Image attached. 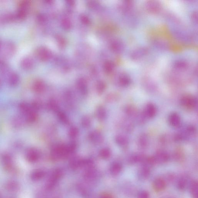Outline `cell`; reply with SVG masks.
Returning a JSON list of instances; mask_svg holds the SVG:
<instances>
[{
    "label": "cell",
    "instance_id": "obj_47",
    "mask_svg": "<svg viewBox=\"0 0 198 198\" xmlns=\"http://www.w3.org/2000/svg\"><path fill=\"white\" fill-rule=\"evenodd\" d=\"M2 42L1 40H0V49H1V48L2 45Z\"/></svg>",
    "mask_w": 198,
    "mask_h": 198
},
{
    "label": "cell",
    "instance_id": "obj_48",
    "mask_svg": "<svg viewBox=\"0 0 198 198\" xmlns=\"http://www.w3.org/2000/svg\"><path fill=\"white\" fill-rule=\"evenodd\" d=\"M2 84V83L1 80L0 79V87H1Z\"/></svg>",
    "mask_w": 198,
    "mask_h": 198
},
{
    "label": "cell",
    "instance_id": "obj_1",
    "mask_svg": "<svg viewBox=\"0 0 198 198\" xmlns=\"http://www.w3.org/2000/svg\"><path fill=\"white\" fill-rule=\"evenodd\" d=\"M69 155L66 145L65 144H57L53 146L50 152V156L53 160L66 158Z\"/></svg>",
    "mask_w": 198,
    "mask_h": 198
},
{
    "label": "cell",
    "instance_id": "obj_31",
    "mask_svg": "<svg viewBox=\"0 0 198 198\" xmlns=\"http://www.w3.org/2000/svg\"><path fill=\"white\" fill-rule=\"evenodd\" d=\"M82 125L83 127L85 128H88L90 127L92 124V121L90 117L85 116L82 118Z\"/></svg>",
    "mask_w": 198,
    "mask_h": 198
},
{
    "label": "cell",
    "instance_id": "obj_38",
    "mask_svg": "<svg viewBox=\"0 0 198 198\" xmlns=\"http://www.w3.org/2000/svg\"><path fill=\"white\" fill-rule=\"evenodd\" d=\"M186 180L181 178L179 180L178 182V189L181 190H183L186 189Z\"/></svg>",
    "mask_w": 198,
    "mask_h": 198
},
{
    "label": "cell",
    "instance_id": "obj_30",
    "mask_svg": "<svg viewBox=\"0 0 198 198\" xmlns=\"http://www.w3.org/2000/svg\"><path fill=\"white\" fill-rule=\"evenodd\" d=\"M100 156L102 158L106 160L110 158L111 156V152L110 149L108 148H105L102 149L99 153Z\"/></svg>",
    "mask_w": 198,
    "mask_h": 198
},
{
    "label": "cell",
    "instance_id": "obj_18",
    "mask_svg": "<svg viewBox=\"0 0 198 198\" xmlns=\"http://www.w3.org/2000/svg\"><path fill=\"white\" fill-rule=\"evenodd\" d=\"M77 87L79 92L82 95H87L88 89L87 82L85 80L83 79H79L77 83Z\"/></svg>",
    "mask_w": 198,
    "mask_h": 198
},
{
    "label": "cell",
    "instance_id": "obj_6",
    "mask_svg": "<svg viewBox=\"0 0 198 198\" xmlns=\"http://www.w3.org/2000/svg\"><path fill=\"white\" fill-rule=\"evenodd\" d=\"M20 66L24 70L30 71L34 68L35 62L33 58L30 56H26L21 60Z\"/></svg>",
    "mask_w": 198,
    "mask_h": 198
},
{
    "label": "cell",
    "instance_id": "obj_21",
    "mask_svg": "<svg viewBox=\"0 0 198 198\" xmlns=\"http://www.w3.org/2000/svg\"><path fill=\"white\" fill-rule=\"evenodd\" d=\"M122 169V165L121 163L118 162H114L110 167V172L113 175H117L121 172Z\"/></svg>",
    "mask_w": 198,
    "mask_h": 198
},
{
    "label": "cell",
    "instance_id": "obj_24",
    "mask_svg": "<svg viewBox=\"0 0 198 198\" xmlns=\"http://www.w3.org/2000/svg\"><path fill=\"white\" fill-rule=\"evenodd\" d=\"M111 47L114 52H121L124 50V45L121 41L116 40L112 43Z\"/></svg>",
    "mask_w": 198,
    "mask_h": 198
},
{
    "label": "cell",
    "instance_id": "obj_32",
    "mask_svg": "<svg viewBox=\"0 0 198 198\" xmlns=\"http://www.w3.org/2000/svg\"><path fill=\"white\" fill-rule=\"evenodd\" d=\"M79 134V129L75 126L71 128L68 132L69 137L72 139L76 138L78 136Z\"/></svg>",
    "mask_w": 198,
    "mask_h": 198
},
{
    "label": "cell",
    "instance_id": "obj_27",
    "mask_svg": "<svg viewBox=\"0 0 198 198\" xmlns=\"http://www.w3.org/2000/svg\"><path fill=\"white\" fill-rule=\"evenodd\" d=\"M48 107L52 111L57 113L60 111L59 106L58 104L54 99H51L48 101Z\"/></svg>",
    "mask_w": 198,
    "mask_h": 198
},
{
    "label": "cell",
    "instance_id": "obj_34",
    "mask_svg": "<svg viewBox=\"0 0 198 198\" xmlns=\"http://www.w3.org/2000/svg\"><path fill=\"white\" fill-rule=\"evenodd\" d=\"M97 90L98 94H101L104 92L106 88V85L103 82H99L97 84Z\"/></svg>",
    "mask_w": 198,
    "mask_h": 198
},
{
    "label": "cell",
    "instance_id": "obj_9",
    "mask_svg": "<svg viewBox=\"0 0 198 198\" xmlns=\"http://www.w3.org/2000/svg\"><path fill=\"white\" fill-rule=\"evenodd\" d=\"M88 137L91 142L94 144H100L103 142V136L98 131H92L89 134Z\"/></svg>",
    "mask_w": 198,
    "mask_h": 198
},
{
    "label": "cell",
    "instance_id": "obj_5",
    "mask_svg": "<svg viewBox=\"0 0 198 198\" xmlns=\"http://www.w3.org/2000/svg\"><path fill=\"white\" fill-rule=\"evenodd\" d=\"M170 157L168 152L163 150L157 151L153 156L155 163L159 164L166 163L169 160Z\"/></svg>",
    "mask_w": 198,
    "mask_h": 198
},
{
    "label": "cell",
    "instance_id": "obj_44",
    "mask_svg": "<svg viewBox=\"0 0 198 198\" xmlns=\"http://www.w3.org/2000/svg\"><path fill=\"white\" fill-rule=\"evenodd\" d=\"M83 22H84V24H89L90 23V19L87 17L85 16H82V18H81Z\"/></svg>",
    "mask_w": 198,
    "mask_h": 198
},
{
    "label": "cell",
    "instance_id": "obj_35",
    "mask_svg": "<svg viewBox=\"0 0 198 198\" xmlns=\"http://www.w3.org/2000/svg\"><path fill=\"white\" fill-rule=\"evenodd\" d=\"M187 66V63L182 61H177L175 64V67L179 69H186Z\"/></svg>",
    "mask_w": 198,
    "mask_h": 198
},
{
    "label": "cell",
    "instance_id": "obj_11",
    "mask_svg": "<svg viewBox=\"0 0 198 198\" xmlns=\"http://www.w3.org/2000/svg\"><path fill=\"white\" fill-rule=\"evenodd\" d=\"M148 52V50L146 48L141 47L137 48L133 51L131 54V58L134 60L140 59L145 56Z\"/></svg>",
    "mask_w": 198,
    "mask_h": 198
},
{
    "label": "cell",
    "instance_id": "obj_7",
    "mask_svg": "<svg viewBox=\"0 0 198 198\" xmlns=\"http://www.w3.org/2000/svg\"><path fill=\"white\" fill-rule=\"evenodd\" d=\"M169 124L174 128H179L181 125V118L180 115L176 112L171 113L168 118Z\"/></svg>",
    "mask_w": 198,
    "mask_h": 198
},
{
    "label": "cell",
    "instance_id": "obj_8",
    "mask_svg": "<svg viewBox=\"0 0 198 198\" xmlns=\"http://www.w3.org/2000/svg\"><path fill=\"white\" fill-rule=\"evenodd\" d=\"M157 112V108L155 105L149 103L146 105L144 109V116L147 118H153L156 116Z\"/></svg>",
    "mask_w": 198,
    "mask_h": 198
},
{
    "label": "cell",
    "instance_id": "obj_20",
    "mask_svg": "<svg viewBox=\"0 0 198 198\" xmlns=\"http://www.w3.org/2000/svg\"><path fill=\"white\" fill-rule=\"evenodd\" d=\"M82 159L76 157L71 159L69 162V166L72 170H76L82 166Z\"/></svg>",
    "mask_w": 198,
    "mask_h": 198
},
{
    "label": "cell",
    "instance_id": "obj_26",
    "mask_svg": "<svg viewBox=\"0 0 198 198\" xmlns=\"http://www.w3.org/2000/svg\"><path fill=\"white\" fill-rule=\"evenodd\" d=\"M190 191L193 198H198V183L196 181L191 183L190 186Z\"/></svg>",
    "mask_w": 198,
    "mask_h": 198
},
{
    "label": "cell",
    "instance_id": "obj_15",
    "mask_svg": "<svg viewBox=\"0 0 198 198\" xmlns=\"http://www.w3.org/2000/svg\"><path fill=\"white\" fill-rule=\"evenodd\" d=\"M36 54L38 58L42 61H46L50 58V53L49 50L43 47L37 49Z\"/></svg>",
    "mask_w": 198,
    "mask_h": 198
},
{
    "label": "cell",
    "instance_id": "obj_10",
    "mask_svg": "<svg viewBox=\"0 0 198 198\" xmlns=\"http://www.w3.org/2000/svg\"><path fill=\"white\" fill-rule=\"evenodd\" d=\"M17 21L15 13L6 12L0 15V23L6 24Z\"/></svg>",
    "mask_w": 198,
    "mask_h": 198
},
{
    "label": "cell",
    "instance_id": "obj_43",
    "mask_svg": "<svg viewBox=\"0 0 198 198\" xmlns=\"http://www.w3.org/2000/svg\"><path fill=\"white\" fill-rule=\"evenodd\" d=\"M41 103L39 102L36 101L33 104V107L35 110H38L41 107Z\"/></svg>",
    "mask_w": 198,
    "mask_h": 198
},
{
    "label": "cell",
    "instance_id": "obj_4",
    "mask_svg": "<svg viewBox=\"0 0 198 198\" xmlns=\"http://www.w3.org/2000/svg\"><path fill=\"white\" fill-rule=\"evenodd\" d=\"M63 174V171L61 169H57L53 172L47 185L48 189L52 190L55 187L58 181L62 176Z\"/></svg>",
    "mask_w": 198,
    "mask_h": 198
},
{
    "label": "cell",
    "instance_id": "obj_37",
    "mask_svg": "<svg viewBox=\"0 0 198 198\" xmlns=\"http://www.w3.org/2000/svg\"><path fill=\"white\" fill-rule=\"evenodd\" d=\"M37 118L36 113L34 111H30L29 112L27 116V121L30 122H32L35 121Z\"/></svg>",
    "mask_w": 198,
    "mask_h": 198
},
{
    "label": "cell",
    "instance_id": "obj_42",
    "mask_svg": "<svg viewBox=\"0 0 198 198\" xmlns=\"http://www.w3.org/2000/svg\"><path fill=\"white\" fill-rule=\"evenodd\" d=\"M21 109L22 111L25 112H28L30 111V108L28 105L26 104L25 103L22 104L20 106Z\"/></svg>",
    "mask_w": 198,
    "mask_h": 198
},
{
    "label": "cell",
    "instance_id": "obj_25",
    "mask_svg": "<svg viewBox=\"0 0 198 198\" xmlns=\"http://www.w3.org/2000/svg\"><path fill=\"white\" fill-rule=\"evenodd\" d=\"M27 157L29 160L32 161H36L39 157V153L38 151L35 149H31L27 152Z\"/></svg>",
    "mask_w": 198,
    "mask_h": 198
},
{
    "label": "cell",
    "instance_id": "obj_19",
    "mask_svg": "<svg viewBox=\"0 0 198 198\" xmlns=\"http://www.w3.org/2000/svg\"><path fill=\"white\" fill-rule=\"evenodd\" d=\"M96 115L99 121H103L106 118V109L101 106H98L96 111Z\"/></svg>",
    "mask_w": 198,
    "mask_h": 198
},
{
    "label": "cell",
    "instance_id": "obj_45",
    "mask_svg": "<svg viewBox=\"0 0 198 198\" xmlns=\"http://www.w3.org/2000/svg\"><path fill=\"white\" fill-rule=\"evenodd\" d=\"M191 19L193 22H197V13L196 12H195L193 13L191 16Z\"/></svg>",
    "mask_w": 198,
    "mask_h": 198
},
{
    "label": "cell",
    "instance_id": "obj_36",
    "mask_svg": "<svg viewBox=\"0 0 198 198\" xmlns=\"http://www.w3.org/2000/svg\"><path fill=\"white\" fill-rule=\"evenodd\" d=\"M104 68L105 71L107 72L110 73L113 70L114 68V65L111 62H107L105 64Z\"/></svg>",
    "mask_w": 198,
    "mask_h": 198
},
{
    "label": "cell",
    "instance_id": "obj_12",
    "mask_svg": "<svg viewBox=\"0 0 198 198\" xmlns=\"http://www.w3.org/2000/svg\"><path fill=\"white\" fill-rule=\"evenodd\" d=\"M7 76L8 82L10 86L15 87L18 84L20 81V77L17 72L11 71Z\"/></svg>",
    "mask_w": 198,
    "mask_h": 198
},
{
    "label": "cell",
    "instance_id": "obj_29",
    "mask_svg": "<svg viewBox=\"0 0 198 198\" xmlns=\"http://www.w3.org/2000/svg\"><path fill=\"white\" fill-rule=\"evenodd\" d=\"M149 142L148 137L146 135H142L139 138V144L142 148H145L147 146Z\"/></svg>",
    "mask_w": 198,
    "mask_h": 198
},
{
    "label": "cell",
    "instance_id": "obj_40",
    "mask_svg": "<svg viewBox=\"0 0 198 198\" xmlns=\"http://www.w3.org/2000/svg\"><path fill=\"white\" fill-rule=\"evenodd\" d=\"M137 198H149V194L146 191H141L137 194Z\"/></svg>",
    "mask_w": 198,
    "mask_h": 198
},
{
    "label": "cell",
    "instance_id": "obj_17",
    "mask_svg": "<svg viewBox=\"0 0 198 198\" xmlns=\"http://www.w3.org/2000/svg\"><path fill=\"white\" fill-rule=\"evenodd\" d=\"M116 143L120 146L123 147H126L129 144V141L127 137L126 136L118 135L116 137Z\"/></svg>",
    "mask_w": 198,
    "mask_h": 198
},
{
    "label": "cell",
    "instance_id": "obj_13",
    "mask_svg": "<svg viewBox=\"0 0 198 198\" xmlns=\"http://www.w3.org/2000/svg\"><path fill=\"white\" fill-rule=\"evenodd\" d=\"M146 8L149 12L155 13L158 12L161 9V4L158 1H151L146 4Z\"/></svg>",
    "mask_w": 198,
    "mask_h": 198
},
{
    "label": "cell",
    "instance_id": "obj_16",
    "mask_svg": "<svg viewBox=\"0 0 198 198\" xmlns=\"http://www.w3.org/2000/svg\"><path fill=\"white\" fill-rule=\"evenodd\" d=\"M150 175V168L143 166L142 168L139 170L138 175L139 179L146 180L149 177Z\"/></svg>",
    "mask_w": 198,
    "mask_h": 198
},
{
    "label": "cell",
    "instance_id": "obj_2",
    "mask_svg": "<svg viewBox=\"0 0 198 198\" xmlns=\"http://www.w3.org/2000/svg\"><path fill=\"white\" fill-rule=\"evenodd\" d=\"M17 50L15 44L12 42L7 41L2 43L0 51L2 50V56L4 57L10 58L15 55Z\"/></svg>",
    "mask_w": 198,
    "mask_h": 198
},
{
    "label": "cell",
    "instance_id": "obj_41",
    "mask_svg": "<svg viewBox=\"0 0 198 198\" xmlns=\"http://www.w3.org/2000/svg\"><path fill=\"white\" fill-rule=\"evenodd\" d=\"M44 173L42 171H38L34 175V177L35 179H39L42 178L44 176Z\"/></svg>",
    "mask_w": 198,
    "mask_h": 198
},
{
    "label": "cell",
    "instance_id": "obj_28",
    "mask_svg": "<svg viewBox=\"0 0 198 198\" xmlns=\"http://www.w3.org/2000/svg\"><path fill=\"white\" fill-rule=\"evenodd\" d=\"M58 119L63 124L67 125L69 123V119L66 113L62 111H60L57 113Z\"/></svg>",
    "mask_w": 198,
    "mask_h": 198
},
{
    "label": "cell",
    "instance_id": "obj_14",
    "mask_svg": "<svg viewBox=\"0 0 198 198\" xmlns=\"http://www.w3.org/2000/svg\"><path fill=\"white\" fill-rule=\"evenodd\" d=\"M153 187L154 190L157 192H160L165 189L166 183L164 180L162 178H157L153 182Z\"/></svg>",
    "mask_w": 198,
    "mask_h": 198
},
{
    "label": "cell",
    "instance_id": "obj_39",
    "mask_svg": "<svg viewBox=\"0 0 198 198\" xmlns=\"http://www.w3.org/2000/svg\"><path fill=\"white\" fill-rule=\"evenodd\" d=\"M62 26L63 28L66 30H68L71 27V23L69 19H65L62 22Z\"/></svg>",
    "mask_w": 198,
    "mask_h": 198
},
{
    "label": "cell",
    "instance_id": "obj_3",
    "mask_svg": "<svg viewBox=\"0 0 198 198\" xmlns=\"http://www.w3.org/2000/svg\"><path fill=\"white\" fill-rule=\"evenodd\" d=\"M180 103L183 108L188 110H192L197 106V100L193 95L186 94L181 97Z\"/></svg>",
    "mask_w": 198,
    "mask_h": 198
},
{
    "label": "cell",
    "instance_id": "obj_23",
    "mask_svg": "<svg viewBox=\"0 0 198 198\" xmlns=\"http://www.w3.org/2000/svg\"><path fill=\"white\" fill-rule=\"evenodd\" d=\"M131 80L130 77L128 75L123 74L121 75L119 78L120 85L122 87H126L130 84Z\"/></svg>",
    "mask_w": 198,
    "mask_h": 198
},
{
    "label": "cell",
    "instance_id": "obj_22",
    "mask_svg": "<svg viewBox=\"0 0 198 198\" xmlns=\"http://www.w3.org/2000/svg\"><path fill=\"white\" fill-rule=\"evenodd\" d=\"M33 88L34 91L37 93H42L45 89V85L42 81L37 80L34 83Z\"/></svg>",
    "mask_w": 198,
    "mask_h": 198
},
{
    "label": "cell",
    "instance_id": "obj_33",
    "mask_svg": "<svg viewBox=\"0 0 198 198\" xmlns=\"http://www.w3.org/2000/svg\"><path fill=\"white\" fill-rule=\"evenodd\" d=\"M66 147L68 153L70 155L75 152L77 149V145L75 142H72L67 145Z\"/></svg>",
    "mask_w": 198,
    "mask_h": 198
},
{
    "label": "cell",
    "instance_id": "obj_46",
    "mask_svg": "<svg viewBox=\"0 0 198 198\" xmlns=\"http://www.w3.org/2000/svg\"><path fill=\"white\" fill-rule=\"evenodd\" d=\"M100 198H113L112 196L111 195H110V194H104L101 196Z\"/></svg>",
    "mask_w": 198,
    "mask_h": 198
}]
</instances>
